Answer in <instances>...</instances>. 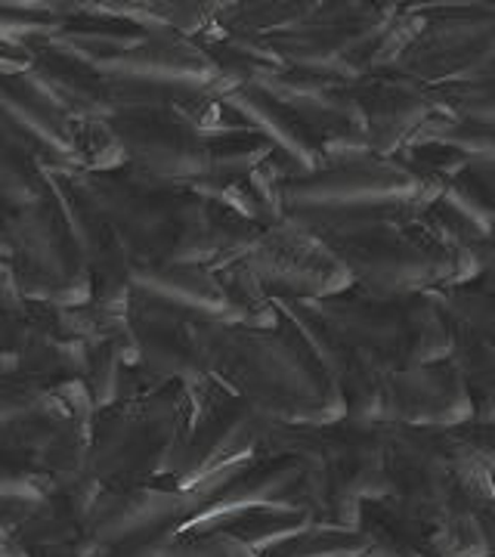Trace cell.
<instances>
[{
	"instance_id": "6da1fadb",
	"label": "cell",
	"mask_w": 495,
	"mask_h": 557,
	"mask_svg": "<svg viewBox=\"0 0 495 557\" xmlns=\"http://www.w3.org/2000/svg\"><path fill=\"white\" fill-rule=\"evenodd\" d=\"M211 375L276 424H325L344 418L341 391L300 341L276 329H251L189 313Z\"/></svg>"
},
{
	"instance_id": "7a4b0ae2",
	"label": "cell",
	"mask_w": 495,
	"mask_h": 557,
	"mask_svg": "<svg viewBox=\"0 0 495 557\" xmlns=\"http://www.w3.org/2000/svg\"><path fill=\"white\" fill-rule=\"evenodd\" d=\"M214 384L196 394L180 381H159L97 412L87 471L106 486L168 478Z\"/></svg>"
},
{
	"instance_id": "3957f363",
	"label": "cell",
	"mask_w": 495,
	"mask_h": 557,
	"mask_svg": "<svg viewBox=\"0 0 495 557\" xmlns=\"http://www.w3.org/2000/svg\"><path fill=\"white\" fill-rule=\"evenodd\" d=\"M418 220V218H416ZM357 285L378 295H421L468 285L480 276L474 248H449L416 223L354 239L329 242Z\"/></svg>"
},
{
	"instance_id": "277c9868",
	"label": "cell",
	"mask_w": 495,
	"mask_h": 557,
	"mask_svg": "<svg viewBox=\"0 0 495 557\" xmlns=\"http://www.w3.org/2000/svg\"><path fill=\"white\" fill-rule=\"evenodd\" d=\"M273 428V418H267L248 399L236 397L218 381L214 391L201 403L196 424L164 483L183 493H196L205 502L238 468H245L251 458L263 453Z\"/></svg>"
},
{
	"instance_id": "5b68a950",
	"label": "cell",
	"mask_w": 495,
	"mask_h": 557,
	"mask_svg": "<svg viewBox=\"0 0 495 557\" xmlns=\"http://www.w3.org/2000/svg\"><path fill=\"white\" fill-rule=\"evenodd\" d=\"M424 32L396 62V75L421 87H449L480 75L495 60V3L421 7Z\"/></svg>"
},
{
	"instance_id": "8992f818",
	"label": "cell",
	"mask_w": 495,
	"mask_h": 557,
	"mask_svg": "<svg viewBox=\"0 0 495 557\" xmlns=\"http://www.w3.org/2000/svg\"><path fill=\"white\" fill-rule=\"evenodd\" d=\"M99 218L112 230H119L124 242L143 258L152 245L177 223L193 205L196 196L186 186L161 183V180L139 174L137 168H121L112 174H65Z\"/></svg>"
},
{
	"instance_id": "52a82bcc",
	"label": "cell",
	"mask_w": 495,
	"mask_h": 557,
	"mask_svg": "<svg viewBox=\"0 0 495 557\" xmlns=\"http://www.w3.org/2000/svg\"><path fill=\"white\" fill-rule=\"evenodd\" d=\"M319 461L304 453L263 449L245 468L198 505V511L183 523L180 533L205 527L211 520L251 511V508H276V511H310L317 508ZM317 520V518H313Z\"/></svg>"
},
{
	"instance_id": "ba28073f",
	"label": "cell",
	"mask_w": 495,
	"mask_h": 557,
	"mask_svg": "<svg viewBox=\"0 0 495 557\" xmlns=\"http://www.w3.org/2000/svg\"><path fill=\"white\" fill-rule=\"evenodd\" d=\"M436 199H440V186L418 177L416 171H409L399 159H384V156L319 168L313 174L292 177L282 186L285 211L381 205V201L431 205Z\"/></svg>"
},
{
	"instance_id": "9c48e42d",
	"label": "cell",
	"mask_w": 495,
	"mask_h": 557,
	"mask_svg": "<svg viewBox=\"0 0 495 557\" xmlns=\"http://www.w3.org/2000/svg\"><path fill=\"white\" fill-rule=\"evenodd\" d=\"M245 263L270 288V295L285 298L322 300L357 285L332 245L297 226L288 214L267 226L263 239Z\"/></svg>"
},
{
	"instance_id": "30bf717a",
	"label": "cell",
	"mask_w": 495,
	"mask_h": 557,
	"mask_svg": "<svg viewBox=\"0 0 495 557\" xmlns=\"http://www.w3.org/2000/svg\"><path fill=\"white\" fill-rule=\"evenodd\" d=\"M399 13L396 3H372V0H325L317 13L295 32H285L273 40L276 53L285 65L300 69H322L344 78V65L378 38L391 20Z\"/></svg>"
},
{
	"instance_id": "8fae6325",
	"label": "cell",
	"mask_w": 495,
	"mask_h": 557,
	"mask_svg": "<svg viewBox=\"0 0 495 557\" xmlns=\"http://www.w3.org/2000/svg\"><path fill=\"white\" fill-rule=\"evenodd\" d=\"M90 344L78 338L65 307L25 300L16 313H3V375H57L84 379Z\"/></svg>"
},
{
	"instance_id": "7c38bea8",
	"label": "cell",
	"mask_w": 495,
	"mask_h": 557,
	"mask_svg": "<svg viewBox=\"0 0 495 557\" xmlns=\"http://www.w3.org/2000/svg\"><path fill=\"white\" fill-rule=\"evenodd\" d=\"M112 127L139 174L174 186L208 177V139L174 112L124 109L112 119Z\"/></svg>"
},
{
	"instance_id": "4fadbf2b",
	"label": "cell",
	"mask_w": 495,
	"mask_h": 557,
	"mask_svg": "<svg viewBox=\"0 0 495 557\" xmlns=\"http://www.w3.org/2000/svg\"><path fill=\"white\" fill-rule=\"evenodd\" d=\"M201 496L183 493L164 480L149 483H109L97 498L90 518V539L99 545H119L124 539L174 530L180 536L183 523L193 518Z\"/></svg>"
},
{
	"instance_id": "5bb4252c",
	"label": "cell",
	"mask_w": 495,
	"mask_h": 557,
	"mask_svg": "<svg viewBox=\"0 0 495 557\" xmlns=\"http://www.w3.org/2000/svg\"><path fill=\"white\" fill-rule=\"evenodd\" d=\"M189 313L174 304L134 292L131 329L137 338L139 366L161 381H180L189 391H205L214 375L201 357L196 335L189 329Z\"/></svg>"
},
{
	"instance_id": "9a60e30c",
	"label": "cell",
	"mask_w": 495,
	"mask_h": 557,
	"mask_svg": "<svg viewBox=\"0 0 495 557\" xmlns=\"http://www.w3.org/2000/svg\"><path fill=\"white\" fill-rule=\"evenodd\" d=\"M350 94L357 97L359 109L366 115L372 149L384 159L399 156L421 134L428 121L446 112L431 87H421L396 72L354 81Z\"/></svg>"
},
{
	"instance_id": "2e32d148",
	"label": "cell",
	"mask_w": 495,
	"mask_h": 557,
	"mask_svg": "<svg viewBox=\"0 0 495 557\" xmlns=\"http://www.w3.org/2000/svg\"><path fill=\"white\" fill-rule=\"evenodd\" d=\"M106 78L119 81H156V84H186V87H208L220 97H230V84L220 75L214 60L198 40L180 35H152L139 47L121 53L106 65H99Z\"/></svg>"
},
{
	"instance_id": "e0dca14e",
	"label": "cell",
	"mask_w": 495,
	"mask_h": 557,
	"mask_svg": "<svg viewBox=\"0 0 495 557\" xmlns=\"http://www.w3.org/2000/svg\"><path fill=\"white\" fill-rule=\"evenodd\" d=\"M396 421L416 428H461L474 421V399L456 359L394 372Z\"/></svg>"
},
{
	"instance_id": "ac0fdd59",
	"label": "cell",
	"mask_w": 495,
	"mask_h": 557,
	"mask_svg": "<svg viewBox=\"0 0 495 557\" xmlns=\"http://www.w3.org/2000/svg\"><path fill=\"white\" fill-rule=\"evenodd\" d=\"M25 78L38 84L40 90L57 102L72 121H112L119 115V106H115V97H112V81L106 78L99 69L75 60V57H69L62 50L38 47V62Z\"/></svg>"
},
{
	"instance_id": "d6986e66",
	"label": "cell",
	"mask_w": 495,
	"mask_h": 557,
	"mask_svg": "<svg viewBox=\"0 0 495 557\" xmlns=\"http://www.w3.org/2000/svg\"><path fill=\"white\" fill-rule=\"evenodd\" d=\"M134 292L149 298L174 304L180 310H193L198 317L226 319L230 322V304L220 285L218 273L198 263H134Z\"/></svg>"
},
{
	"instance_id": "ffe728a7",
	"label": "cell",
	"mask_w": 495,
	"mask_h": 557,
	"mask_svg": "<svg viewBox=\"0 0 495 557\" xmlns=\"http://www.w3.org/2000/svg\"><path fill=\"white\" fill-rule=\"evenodd\" d=\"M226 102L238 112V119L248 127H255L258 134L270 139L285 159L295 164L300 174H313L322 168L317 137L310 134V127L297 115L295 109H288L285 102L273 100L270 94H263L260 87H242L233 90Z\"/></svg>"
},
{
	"instance_id": "44dd1931",
	"label": "cell",
	"mask_w": 495,
	"mask_h": 557,
	"mask_svg": "<svg viewBox=\"0 0 495 557\" xmlns=\"http://www.w3.org/2000/svg\"><path fill=\"white\" fill-rule=\"evenodd\" d=\"M40 416L94 418L97 406L84 379H57V375H28L13 372L0 384V424H13Z\"/></svg>"
},
{
	"instance_id": "7402d4cb",
	"label": "cell",
	"mask_w": 495,
	"mask_h": 557,
	"mask_svg": "<svg viewBox=\"0 0 495 557\" xmlns=\"http://www.w3.org/2000/svg\"><path fill=\"white\" fill-rule=\"evenodd\" d=\"M421 208H428V205L381 201V205H344V208H295L285 214L322 242H335L366 236V233H381V230L412 226Z\"/></svg>"
},
{
	"instance_id": "603a6c76",
	"label": "cell",
	"mask_w": 495,
	"mask_h": 557,
	"mask_svg": "<svg viewBox=\"0 0 495 557\" xmlns=\"http://www.w3.org/2000/svg\"><path fill=\"white\" fill-rule=\"evenodd\" d=\"M149 38H152V32L139 28L134 22L119 20V16L97 13L94 3H87L81 16H75V20H69L62 25V32L50 47L99 69V65H106V62L115 60L121 53L134 50V47H139L143 40Z\"/></svg>"
},
{
	"instance_id": "cb8c5ba5",
	"label": "cell",
	"mask_w": 495,
	"mask_h": 557,
	"mask_svg": "<svg viewBox=\"0 0 495 557\" xmlns=\"http://www.w3.org/2000/svg\"><path fill=\"white\" fill-rule=\"evenodd\" d=\"M3 121L16 131L47 146L62 159L75 161L72 156V124L57 102L50 100L38 84L28 78H3ZM78 168V164H75Z\"/></svg>"
},
{
	"instance_id": "d4e9b609",
	"label": "cell",
	"mask_w": 495,
	"mask_h": 557,
	"mask_svg": "<svg viewBox=\"0 0 495 557\" xmlns=\"http://www.w3.org/2000/svg\"><path fill=\"white\" fill-rule=\"evenodd\" d=\"M394 372V366H387L375 354L354 347L350 362L337 381L344 418L359 421V424H391V421H396Z\"/></svg>"
},
{
	"instance_id": "484cf974",
	"label": "cell",
	"mask_w": 495,
	"mask_h": 557,
	"mask_svg": "<svg viewBox=\"0 0 495 557\" xmlns=\"http://www.w3.org/2000/svg\"><path fill=\"white\" fill-rule=\"evenodd\" d=\"M310 527H317V520L310 511H276V508H251V511H238L226 518L211 520L205 527L186 530V533H201V530H218L223 536L236 539L238 545H245L255 557L270 555L282 542L307 533Z\"/></svg>"
},
{
	"instance_id": "4316f807",
	"label": "cell",
	"mask_w": 495,
	"mask_h": 557,
	"mask_svg": "<svg viewBox=\"0 0 495 557\" xmlns=\"http://www.w3.org/2000/svg\"><path fill=\"white\" fill-rule=\"evenodd\" d=\"M208 57L214 60L220 75L226 78L230 90L242 87H263L276 78L282 69H288L276 53L270 38H251V35H218L201 44Z\"/></svg>"
},
{
	"instance_id": "83f0119b",
	"label": "cell",
	"mask_w": 495,
	"mask_h": 557,
	"mask_svg": "<svg viewBox=\"0 0 495 557\" xmlns=\"http://www.w3.org/2000/svg\"><path fill=\"white\" fill-rule=\"evenodd\" d=\"M317 0H251V3H220V35H251L279 38L317 13Z\"/></svg>"
},
{
	"instance_id": "f1b7e54d",
	"label": "cell",
	"mask_w": 495,
	"mask_h": 557,
	"mask_svg": "<svg viewBox=\"0 0 495 557\" xmlns=\"http://www.w3.org/2000/svg\"><path fill=\"white\" fill-rule=\"evenodd\" d=\"M456 350L453 359L465 375V384L474 399V421H495V338L483 329L453 319Z\"/></svg>"
},
{
	"instance_id": "f546056e",
	"label": "cell",
	"mask_w": 495,
	"mask_h": 557,
	"mask_svg": "<svg viewBox=\"0 0 495 557\" xmlns=\"http://www.w3.org/2000/svg\"><path fill=\"white\" fill-rule=\"evenodd\" d=\"M0 193H3V208H32L50 193L47 168L7 127L0 149Z\"/></svg>"
},
{
	"instance_id": "4dcf8cb0",
	"label": "cell",
	"mask_w": 495,
	"mask_h": 557,
	"mask_svg": "<svg viewBox=\"0 0 495 557\" xmlns=\"http://www.w3.org/2000/svg\"><path fill=\"white\" fill-rule=\"evenodd\" d=\"M276 156V146L255 127H238L208 139V177L248 180L263 161Z\"/></svg>"
},
{
	"instance_id": "1f68e13d",
	"label": "cell",
	"mask_w": 495,
	"mask_h": 557,
	"mask_svg": "<svg viewBox=\"0 0 495 557\" xmlns=\"http://www.w3.org/2000/svg\"><path fill=\"white\" fill-rule=\"evenodd\" d=\"M220 285L226 292V304H230V322L238 325H251V329H276L279 310L273 304L270 288L260 282L248 263H233L218 273Z\"/></svg>"
},
{
	"instance_id": "d6a6232c",
	"label": "cell",
	"mask_w": 495,
	"mask_h": 557,
	"mask_svg": "<svg viewBox=\"0 0 495 557\" xmlns=\"http://www.w3.org/2000/svg\"><path fill=\"white\" fill-rule=\"evenodd\" d=\"M72 156L84 174H112V171H121L131 164L119 131L106 119H75Z\"/></svg>"
},
{
	"instance_id": "836d02e7",
	"label": "cell",
	"mask_w": 495,
	"mask_h": 557,
	"mask_svg": "<svg viewBox=\"0 0 495 557\" xmlns=\"http://www.w3.org/2000/svg\"><path fill=\"white\" fill-rule=\"evenodd\" d=\"M350 81L341 78L335 72H322V69H300V65H288L282 69L270 84H263L260 90L270 94L273 100L285 102L295 112H307L322 100H329L335 90L347 87Z\"/></svg>"
},
{
	"instance_id": "e575fe53",
	"label": "cell",
	"mask_w": 495,
	"mask_h": 557,
	"mask_svg": "<svg viewBox=\"0 0 495 557\" xmlns=\"http://www.w3.org/2000/svg\"><path fill=\"white\" fill-rule=\"evenodd\" d=\"M372 533L341 530V527H310L307 533L282 542L263 557H362L372 548Z\"/></svg>"
},
{
	"instance_id": "d590c367",
	"label": "cell",
	"mask_w": 495,
	"mask_h": 557,
	"mask_svg": "<svg viewBox=\"0 0 495 557\" xmlns=\"http://www.w3.org/2000/svg\"><path fill=\"white\" fill-rule=\"evenodd\" d=\"M440 201H443V205H449L458 218L468 220V223L474 226L477 236H480V242L493 239L495 196H493V189H490L483 180L477 177V174L465 171V174H458L456 180H449V183L443 186V193H440Z\"/></svg>"
},
{
	"instance_id": "8d00e7d4",
	"label": "cell",
	"mask_w": 495,
	"mask_h": 557,
	"mask_svg": "<svg viewBox=\"0 0 495 557\" xmlns=\"http://www.w3.org/2000/svg\"><path fill=\"white\" fill-rule=\"evenodd\" d=\"M449 115L495 127V60L474 78L434 90Z\"/></svg>"
},
{
	"instance_id": "74e56055",
	"label": "cell",
	"mask_w": 495,
	"mask_h": 557,
	"mask_svg": "<svg viewBox=\"0 0 495 557\" xmlns=\"http://www.w3.org/2000/svg\"><path fill=\"white\" fill-rule=\"evenodd\" d=\"M436 300L443 304V310L458 322H468L483 329L486 335L495 338V288H486L480 282L456 285V288H443L434 292Z\"/></svg>"
},
{
	"instance_id": "f35d334b",
	"label": "cell",
	"mask_w": 495,
	"mask_h": 557,
	"mask_svg": "<svg viewBox=\"0 0 495 557\" xmlns=\"http://www.w3.org/2000/svg\"><path fill=\"white\" fill-rule=\"evenodd\" d=\"M161 557H255L236 539L223 536L218 530H201V533H180Z\"/></svg>"
},
{
	"instance_id": "ab89813d",
	"label": "cell",
	"mask_w": 495,
	"mask_h": 557,
	"mask_svg": "<svg viewBox=\"0 0 495 557\" xmlns=\"http://www.w3.org/2000/svg\"><path fill=\"white\" fill-rule=\"evenodd\" d=\"M174 539H177L174 530H156V533L124 539L119 545H102V555L99 557H161Z\"/></svg>"
},
{
	"instance_id": "60d3db41",
	"label": "cell",
	"mask_w": 495,
	"mask_h": 557,
	"mask_svg": "<svg viewBox=\"0 0 495 557\" xmlns=\"http://www.w3.org/2000/svg\"><path fill=\"white\" fill-rule=\"evenodd\" d=\"M461 440L474 449L477 456L483 458V465L493 471L495 478V421L493 424H483V421H468L458 428Z\"/></svg>"
}]
</instances>
